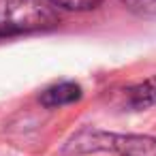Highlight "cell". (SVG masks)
Segmentation results:
<instances>
[{
	"mask_svg": "<svg viewBox=\"0 0 156 156\" xmlns=\"http://www.w3.org/2000/svg\"><path fill=\"white\" fill-rule=\"evenodd\" d=\"M92 152H113L118 156H156V139L150 135H120L86 126L77 130L62 147L64 156Z\"/></svg>",
	"mask_w": 156,
	"mask_h": 156,
	"instance_id": "6da1fadb",
	"label": "cell"
},
{
	"mask_svg": "<svg viewBox=\"0 0 156 156\" xmlns=\"http://www.w3.org/2000/svg\"><path fill=\"white\" fill-rule=\"evenodd\" d=\"M60 22L47 0H0V37L54 28Z\"/></svg>",
	"mask_w": 156,
	"mask_h": 156,
	"instance_id": "7a4b0ae2",
	"label": "cell"
},
{
	"mask_svg": "<svg viewBox=\"0 0 156 156\" xmlns=\"http://www.w3.org/2000/svg\"><path fill=\"white\" fill-rule=\"evenodd\" d=\"M83 96V90L79 83L75 81H62L56 86H49L45 92H41V105L47 109H56V107H64V105H73Z\"/></svg>",
	"mask_w": 156,
	"mask_h": 156,
	"instance_id": "3957f363",
	"label": "cell"
},
{
	"mask_svg": "<svg viewBox=\"0 0 156 156\" xmlns=\"http://www.w3.org/2000/svg\"><path fill=\"white\" fill-rule=\"evenodd\" d=\"M126 105L133 111H143L156 105V75L135 83L126 90Z\"/></svg>",
	"mask_w": 156,
	"mask_h": 156,
	"instance_id": "277c9868",
	"label": "cell"
},
{
	"mask_svg": "<svg viewBox=\"0 0 156 156\" xmlns=\"http://www.w3.org/2000/svg\"><path fill=\"white\" fill-rule=\"evenodd\" d=\"M47 2L69 11H90V9H96L103 0H47Z\"/></svg>",
	"mask_w": 156,
	"mask_h": 156,
	"instance_id": "5b68a950",
	"label": "cell"
},
{
	"mask_svg": "<svg viewBox=\"0 0 156 156\" xmlns=\"http://www.w3.org/2000/svg\"><path fill=\"white\" fill-rule=\"evenodd\" d=\"M124 2L141 15H156V0H124Z\"/></svg>",
	"mask_w": 156,
	"mask_h": 156,
	"instance_id": "8992f818",
	"label": "cell"
}]
</instances>
